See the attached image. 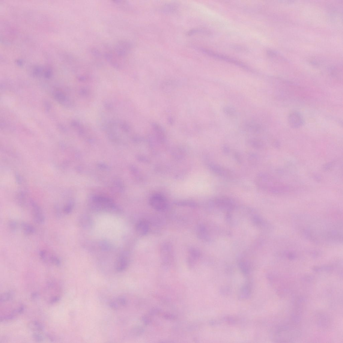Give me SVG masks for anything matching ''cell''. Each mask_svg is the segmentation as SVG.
<instances>
[{"mask_svg": "<svg viewBox=\"0 0 343 343\" xmlns=\"http://www.w3.org/2000/svg\"><path fill=\"white\" fill-rule=\"evenodd\" d=\"M150 203L154 209L159 211L165 210L167 206L166 198L160 195H155L150 199Z\"/></svg>", "mask_w": 343, "mask_h": 343, "instance_id": "obj_1", "label": "cell"}, {"mask_svg": "<svg viewBox=\"0 0 343 343\" xmlns=\"http://www.w3.org/2000/svg\"><path fill=\"white\" fill-rule=\"evenodd\" d=\"M289 124L294 129H298L302 126L304 123L303 117L300 113H292L289 115L288 119Z\"/></svg>", "mask_w": 343, "mask_h": 343, "instance_id": "obj_2", "label": "cell"}, {"mask_svg": "<svg viewBox=\"0 0 343 343\" xmlns=\"http://www.w3.org/2000/svg\"><path fill=\"white\" fill-rule=\"evenodd\" d=\"M31 206L32 216L35 222L38 224H42L45 221V217L42 210L34 202H31Z\"/></svg>", "mask_w": 343, "mask_h": 343, "instance_id": "obj_3", "label": "cell"}, {"mask_svg": "<svg viewBox=\"0 0 343 343\" xmlns=\"http://www.w3.org/2000/svg\"><path fill=\"white\" fill-rule=\"evenodd\" d=\"M199 49L202 52L206 54L207 55H208L213 56L214 57L223 60V61H228L229 62H231L232 63L234 64H237V65H240V66L242 65L243 67H245V66H244V65H243L241 63H240V62H239L238 61L234 59H232L231 58L225 56L224 55H219V54H217L216 53H214L213 52L211 51L210 50L204 48H200Z\"/></svg>", "mask_w": 343, "mask_h": 343, "instance_id": "obj_4", "label": "cell"}, {"mask_svg": "<svg viewBox=\"0 0 343 343\" xmlns=\"http://www.w3.org/2000/svg\"><path fill=\"white\" fill-rule=\"evenodd\" d=\"M210 167L215 173L221 176L232 179L235 177L233 172L223 167L214 165H211Z\"/></svg>", "mask_w": 343, "mask_h": 343, "instance_id": "obj_5", "label": "cell"}, {"mask_svg": "<svg viewBox=\"0 0 343 343\" xmlns=\"http://www.w3.org/2000/svg\"><path fill=\"white\" fill-rule=\"evenodd\" d=\"M129 263V259L128 255L126 254H122L118 259L116 261V269L119 272H122L126 270Z\"/></svg>", "mask_w": 343, "mask_h": 343, "instance_id": "obj_6", "label": "cell"}, {"mask_svg": "<svg viewBox=\"0 0 343 343\" xmlns=\"http://www.w3.org/2000/svg\"><path fill=\"white\" fill-rule=\"evenodd\" d=\"M136 231L139 235L144 236L147 235L149 230V225L148 222L145 220H142L137 223Z\"/></svg>", "mask_w": 343, "mask_h": 343, "instance_id": "obj_7", "label": "cell"}, {"mask_svg": "<svg viewBox=\"0 0 343 343\" xmlns=\"http://www.w3.org/2000/svg\"><path fill=\"white\" fill-rule=\"evenodd\" d=\"M161 256L163 260L166 261L171 260L173 256L172 247L168 243L164 244L161 248Z\"/></svg>", "mask_w": 343, "mask_h": 343, "instance_id": "obj_8", "label": "cell"}, {"mask_svg": "<svg viewBox=\"0 0 343 343\" xmlns=\"http://www.w3.org/2000/svg\"><path fill=\"white\" fill-rule=\"evenodd\" d=\"M80 224L82 227L89 228L92 227V222L91 218L87 215H83L80 217Z\"/></svg>", "mask_w": 343, "mask_h": 343, "instance_id": "obj_9", "label": "cell"}, {"mask_svg": "<svg viewBox=\"0 0 343 343\" xmlns=\"http://www.w3.org/2000/svg\"><path fill=\"white\" fill-rule=\"evenodd\" d=\"M21 226L23 233L26 235H32L35 232L34 226L29 223L23 222L21 224Z\"/></svg>", "mask_w": 343, "mask_h": 343, "instance_id": "obj_10", "label": "cell"}, {"mask_svg": "<svg viewBox=\"0 0 343 343\" xmlns=\"http://www.w3.org/2000/svg\"><path fill=\"white\" fill-rule=\"evenodd\" d=\"M199 253L197 250L195 248L190 249L189 250V255L188 260L191 263L195 262V261L197 260L199 257Z\"/></svg>", "mask_w": 343, "mask_h": 343, "instance_id": "obj_11", "label": "cell"}, {"mask_svg": "<svg viewBox=\"0 0 343 343\" xmlns=\"http://www.w3.org/2000/svg\"><path fill=\"white\" fill-rule=\"evenodd\" d=\"M30 329L34 331H41L44 329L42 325L37 321H32L29 324Z\"/></svg>", "mask_w": 343, "mask_h": 343, "instance_id": "obj_12", "label": "cell"}, {"mask_svg": "<svg viewBox=\"0 0 343 343\" xmlns=\"http://www.w3.org/2000/svg\"><path fill=\"white\" fill-rule=\"evenodd\" d=\"M208 31L204 29H195L191 30L187 32V35L188 36H192L195 34H207Z\"/></svg>", "mask_w": 343, "mask_h": 343, "instance_id": "obj_13", "label": "cell"}, {"mask_svg": "<svg viewBox=\"0 0 343 343\" xmlns=\"http://www.w3.org/2000/svg\"><path fill=\"white\" fill-rule=\"evenodd\" d=\"M49 262L56 266H59L61 264L60 259L58 256L53 254L49 255Z\"/></svg>", "mask_w": 343, "mask_h": 343, "instance_id": "obj_14", "label": "cell"}, {"mask_svg": "<svg viewBox=\"0 0 343 343\" xmlns=\"http://www.w3.org/2000/svg\"><path fill=\"white\" fill-rule=\"evenodd\" d=\"M39 256L41 259L44 262L46 263L49 262V256L45 250H41L39 252Z\"/></svg>", "mask_w": 343, "mask_h": 343, "instance_id": "obj_15", "label": "cell"}, {"mask_svg": "<svg viewBox=\"0 0 343 343\" xmlns=\"http://www.w3.org/2000/svg\"><path fill=\"white\" fill-rule=\"evenodd\" d=\"M176 8L177 7L176 5L173 4H169L165 6L164 8L163 11H166V12L167 13L172 12L175 11Z\"/></svg>", "mask_w": 343, "mask_h": 343, "instance_id": "obj_16", "label": "cell"}, {"mask_svg": "<svg viewBox=\"0 0 343 343\" xmlns=\"http://www.w3.org/2000/svg\"><path fill=\"white\" fill-rule=\"evenodd\" d=\"M9 228L12 231H14L16 230L17 228V224L16 221L14 220H11L9 221L8 223Z\"/></svg>", "mask_w": 343, "mask_h": 343, "instance_id": "obj_17", "label": "cell"}, {"mask_svg": "<svg viewBox=\"0 0 343 343\" xmlns=\"http://www.w3.org/2000/svg\"><path fill=\"white\" fill-rule=\"evenodd\" d=\"M11 297V294L9 293H5L2 295L1 298V302H5L9 300Z\"/></svg>", "mask_w": 343, "mask_h": 343, "instance_id": "obj_18", "label": "cell"}, {"mask_svg": "<svg viewBox=\"0 0 343 343\" xmlns=\"http://www.w3.org/2000/svg\"><path fill=\"white\" fill-rule=\"evenodd\" d=\"M73 210L72 206L71 204H68L65 206L64 210V212L66 214H69Z\"/></svg>", "mask_w": 343, "mask_h": 343, "instance_id": "obj_19", "label": "cell"}, {"mask_svg": "<svg viewBox=\"0 0 343 343\" xmlns=\"http://www.w3.org/2000/svg\"><path fill=\"white\" fill-rule=\"evenodd\" d=\"M101 248L103 250H108L110 248V245L106 242H103L100 244Z\"/></svg>", "mask_w": 343, "mask_h": 343, "instance_id": "obj_20", "label": "cell"}, {"mask_svg": "<svg viewBox=\"0 0 343 343\" xmlns=\"http://www.w3.org/2000/svg\"><path fill=\"white\" fill-rule=\"evenodd\" d=\"M33 337L35 339L38 341H43V338L42 336L39 334L36 333L33 335Z\"/></svg>", "mask_w": 343, "mask_h": 343, "instance_id": "obj_21", "label": "cell"}, {"mask_svg": "<svg viewBox=\"0 0 343 343\" xmlns=\"http://www.w3.org/2000/svg\"><path fill=\"white\" fill-rule=\"evenodd\" d=\"M59 300V297H56V296L55 297H54L53 298H52V299L51 300H50V303H55L56 302H57V301H58Z\"/></svg>", "mask_w": 343, "mask_h": 343, "instance_id": "obj_22", "label": "cell"}]
</instances>
